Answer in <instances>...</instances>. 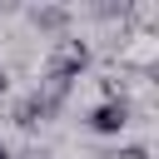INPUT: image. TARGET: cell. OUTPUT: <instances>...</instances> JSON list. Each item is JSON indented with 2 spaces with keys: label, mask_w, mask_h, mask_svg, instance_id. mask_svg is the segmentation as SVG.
Masks as SVG:
<instances>
[{
  "label": "cell",
  "mask_w": 159,
  "mask_h": 159,
  "mask_svg": "<svg viewBox=\"0 0 159 159\" xmlns=\"http://www.w3.org/2000/svg\"><path fill=\"white\" fill-rule=\"evenodd\" d=\"M60 109H65V104H55L50 94L30 89L25 99H15V109H10V124H15V129H25V134H35V129H40V124H50Z\"/></svg>",
  "instance_id": "cell-2"
},
{
  "label": "cell",
  "mask_w": 159,
  "mask_h": 159,
  "mask_svg": "<svg viewBox=\"0 0 159 159\" xmlns=\"http://www.w3.org/2000/svg\"><path fill=\"white\" fill-rule=\"evenodd\" d=\"M99 159H149V144H114V149H104Z\"/></svg>",
  "instance_id": "cell-5"
},
{
  "label": "cell",
  "mask_w": 159,
  "mask_h": 159,
  "mask_svg": "<svg viewBox=\"0 0 159 159\" xmlns=\"http://www.w3.org/2000/svg\"><path fill=\"white\" fill-rule=\"evenodd\" d=\"M89 60H94V50H89L80 35H60V40L50 45V60H45V80H65V84H75V80L89 70Z\"/></svg>",
  "instance_id": "cell-1"
},
{
  "label": "cell",
  "mask_w": 159,
  "mask_h": 159,
  "mask_svg": "<svg viewBox=\"0 0 159 159\" xmlns=\"http://www.w3.org/2000/svg\"><path fill=\"white\" fill-rule=\"evenodd\" d=\"M84 124H89L94 134H109V139H114V134H124V129L134 124V104H129V99H99V104L84 114Z\"/></svg>",
  "instance_id": "cell-3"
},
{
  "label": "cell",
  "mask_w": 159,
  "mask_h": 159,
  "mask_svg": "<svg viewBox=\"0 0 159 159\" xmlns=\"http://www.w3.org/2000/svg\"><path fill=\"white\" fill-rule=\"evenodd\" d=\"M0 159H15V154H10V144H5V139H0Z\"/></svg>",
  "instance_id": "cell-8"
},
{
  "label": "cell",
  "mask_w": 159,
  "mask_h": 159,
  "mask_svg": "<svg viewBox=\"0 0 159 159\" xmlns=\"http://www.w3.org/2000/svg\"><path fill=\"white\" fill-rule=\"evenodd\" d=\"M30 25H35L40 35H55V40H60V35H70L75 10H70V5H35V10H30Z\"/></svg>",
  "instance_id": "cell-4"
},
{
  "label": "cell",
  "mask_w": 159,
  "mask_h": 159,
  "mask_svg": "<svg viewBox=\"0 0 159 159\" xmlns=\"http://www.w3.org/2000/svg\"><path fill=\"white\" fill-rule=\"evenodd\" d=\"M5 89H10V75H5V70H0V94H5Z\"/></svg>",
  "instance_id": "cell-7"
},
{
  "label": "cell",
  "mask_w": 159,
  "mask_h": 159,
  "mask_svg": "<svg viewBox=\"0 0 159 159\" xmlns=\"http://www.w3.org/2000/svg\"><path fill=\"white\" fill-rule=\"evenodd\" d=\"M20 159H55V154H50V149H45V144H30V149H25V154H20Z\"/></svg>",
  "instance_id": "cell-6"
}]
</instances>
